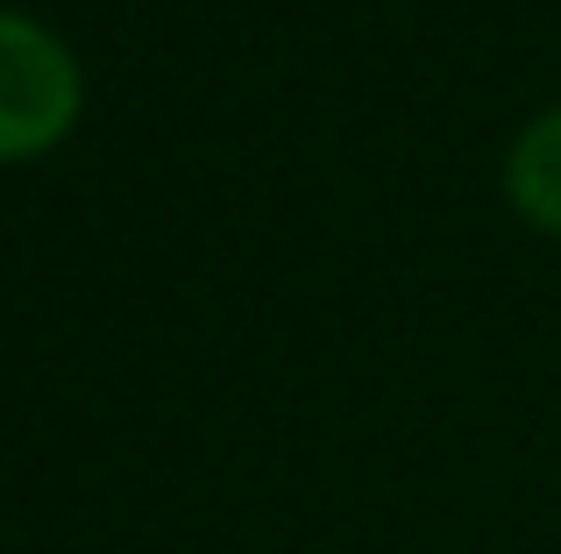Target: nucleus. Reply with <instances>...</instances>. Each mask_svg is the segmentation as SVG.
Wrapping results in <instances>:
<instances>
[{
    "label": "nucleus",
    "mask_w": 561,
    "mask_h": 554,
    "mask_svg": "<svg viewBox=\"0 0 561 554\" xmlns=\"http://www.w3.org/2000/svg\"><path fill=\"white\" fill-rule=\"evenodd\" d=\"M79 122V65L28 14H0V157H36Z\"/></svg>",
    "instance_id": "obj_1"
},
{
    "label": "nucleus",
    "mask_w": 561,
    "mask_h": 554,
    "mask_svg": "<svg viewBox=\"0 0 561 554\" xmlns=\"http://www.w3.org/2000/svg\"><path fill=\"white\" fill-rule=\"evenodd\" d=\"M505 185H512V207H519L526 221L548 228V235H561V107L540 114V122L512 142Z\"/></svg>",
    "instance_id": "obj_2"
}]
</instances>
